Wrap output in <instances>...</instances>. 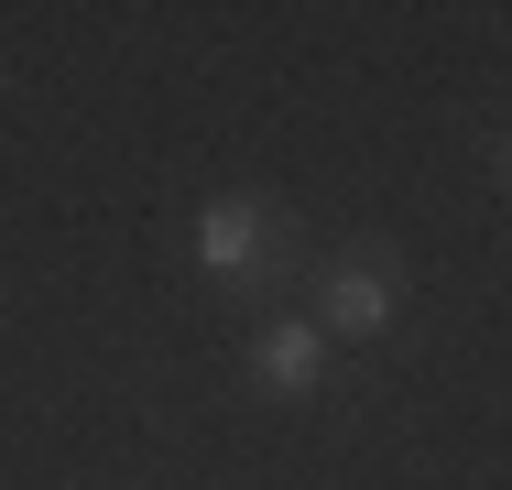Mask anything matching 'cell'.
Returning a JSON list of instances; mask_svg holds the SVG:
<instances>
[{
	"label": "cell",
	"mask_w": 512,
	"mask_h": 490,
	"mask_svg": "<svg viewBox=\"0 0 512 490\" xmlns=\"http://www.w3.org/2000/svg\"><path fill=\"white\" fill-rule=\"evenodd\" d=\"M240 382L262 392V403H316V382H327V338H316L306 316H251Z\"/></svg>",
	"instance_id": "cell-3"
},
{
	"label": "cell",
	"mask_w": 512,
	"mask_h": 490,
	"mask_svg": "<svg viewBox=\"0 0 512 490\" xmlns=\"http://www.w3.org/2000/svg\"><path fill=\"white\" fill-rule=\"evenodd\" d=\"M306 284H316V338L327 349H382L393 327H404V294H414V273H404V251L382 240V229H349V240H327L306 262Z\"/></svg>",
	"instance_id": "cell-2"
},
{
	"label": "cell",
	"mask_w": 512,
	"mask_h": 490,
	"mask_svg": "<svg viewBox=\"0 0 512 490\" xmlns=\"http://www.w3.org/2000/svg\"><path fill=\"white\" fill-rule=\"evenodd\" d=\"M186 262H197L207 294H273L306 273V229H295V207L262 186H229L197 207V229H186Z\"/></svg>",
	"instance_id": "cell-1"
}]
</instances>
